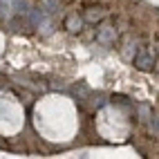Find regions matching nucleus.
Listing matches in <instances>:
<instances>
[{"label": "nucleus", "instance_id": "f257e3e1", "mask_svg": "<svg viewBox=\"0 0 159 159\" xmlns=\"http://www.w3.org/2000/svg\"><path fill=\"white\" fill-rule=\"evenodd\" d=\"M134 67L141 70V72L155 67V52H152V47H146V49H141V52H137V56H134Z\"/></svg>", "mask_w": 159, "mask_h": 159}, {"label": "nucleus", "instance_id": "f03ea898", "mask_svg": "<svg viewBox=\"0 0 159 159\" xmlns=\"http://www.w3.org/2000/svg\"><path fill=\"white\" fill-rule=\"evenodd\" d=\"M97 40L101 45H114V40H116V27L114 25H108V23H103L97 31Z\"/></svg>", "mask_w": 159, "mask_h": 159}, {"label": "nucleus", "instance_id": "7ed1b4c3", "mask_svg": "<svg viewBox=\"0 0 159 159\" xmlns=\"http://www.w3.org/2000/svg\"><path fill=\"white\" fill-rule=\"evenodd\" d=\"M65 27H67V31H72V34H79V31L83 29V18H81L79 14H72V16H67V20H65Z\"/></svg>", "mask_w": 159, "mask_h": 159}, {"label": "nucleus", "instance_id": "20e7f679", "mask_svg": "<svg viewBox=\"0 0 159 159\" xmlns=\"http://www.w3.org/2000/svg\"><path fill=\"white\" fill-rule=\"evenodd\" d=\"M105 16H108V11H105L103 7H90L85 11V20H90V23H99V20H103Z\"/></svg>", "mask_w": 159, "mask_h": 159}, {"label": "nucleus", "instance_id": "39448f33", "mask_svg": "<svg viewBox=\"0 0 159 159\" xmlns=\"http://www.w3.org/2000/svg\"><path fill=\"white\" fill-rule=\"evenodd\" d=\"M121 56H123V61H128V63L134 61V56H137V40L125 43V47H123V52H121Z\"/></svg>", "mask_w": 159, "mask_h": 159}, {"label": "nucleus", "instance_id": "423d86ee", "mask_svg": "<svg viewBox=\"0 0 159 159\" xmlns=\"http://www.w3.org/2000/svg\"><path fill=\"white\" fill-rule=\"evenodd\" d=\"M137 112H139V121H150V116H152L150 108H148L146 103H141L139 108H137Z\"/></svg>", "mask_w": 159, "mask_h": 159}, {"label": "nucleus", "instance_id": "0eeeda50", "mask_svg": "<svg viewBox=\"0 0 159 159\" xmlns=\"http://www.w3.org/2000/svg\"><path fill=\"white\" fill-rule=\"evenodd\" d=\"M150 130L159 134V119H152V123H150Z\"/></svg>", "mask_w": 159, "mask_h": 159}, {"label": "nucleus", "instance_id": "6e6552de", "mask_svg": "<svg viewBox=\"0 0 159 159\" xmlns=\"http://www.w3.org/2000/svg\"><path fill=\"white\" fill-rule=\"evenodd\" d=\"M157 52H159V43H157Z\"/></svg>", "mask_w": 159, "mask_h": 159}, {"label": "nucleus", "instance_id": "1a4fd4ad", "mask_svg": "<svg viewBox=\"0 0 159 159\" xmlns=\"http://www.w3.org/2000/svg\"><path fill=\"white\" fill-rule=\"evenodd\" d=\"M157 65H159V63H157ZM157 70H159V67H157Z\"/></svg>", "mask_w": 159, "mask_h": 159}]
</instances>
